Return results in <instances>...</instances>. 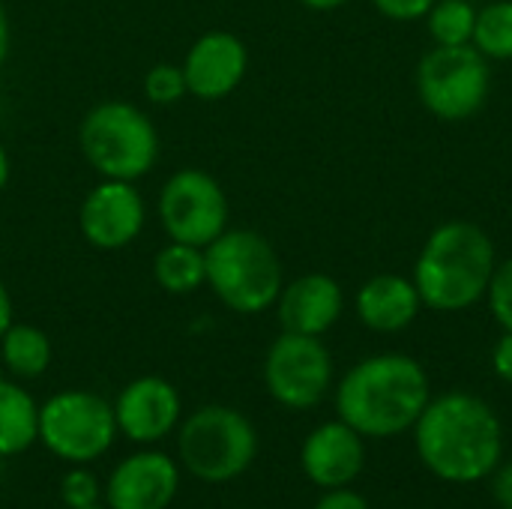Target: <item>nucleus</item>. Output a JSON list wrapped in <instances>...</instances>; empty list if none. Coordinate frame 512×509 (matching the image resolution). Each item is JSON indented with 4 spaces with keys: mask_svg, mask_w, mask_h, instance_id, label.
<instances>
[{
    "mask_svg": "<svg viewBox=\"0 0 512 509\" xmlns=\"http://www.w3.org/2000/svg\"><path fill=\"white\" fill-rule=\"evenodd\" d=\"M420 462L444 483L468 486L492 477L504 456V429L489 402L474 393L429 399L414 423Z\"/></svg>",
    "mask_w": 512,
    "mask_h": 509,
    "instance_id": "f257e3e1",
    "label": "nucleus"
},
{
    "mask_svg": "<svg viewBox=\"0 0 512 509\" xmlns=\"http://www.w3.org/2000/svg\"><path fill=\"white\" fill-rule=\"evenodd\" d=\"M429 399V375L414 357L378 354L339 381L336 414L363 438H393L414 429Z\"/></svg>",
    "mask_w": 512,
    "mask_h": 509,
    "instance_id": "f03ea898",
    "label": "nucleus"
},
{
    "mask_svg": "<svg viewBox=\"0 0 512 509\" xmlns=\"http://www.w3.org/2000/svg\"><path fill=\"white\" fill-rule=\"evenodd\" d=\"M495 267L498 255L492 237L474 222L453 219L429 234L414 264V285L423 306L462 312L486 297Z\"/></svg>",
    "mask_w": 512,
    "mask_h": 509,
    "instance_id": "7ed1b4c3",
    "label": "nucleus"
},
{
    "mask_svg": "<svg viewBox=\"0 0 512 509\" xmlns=\"http://www.w3.org/2000/svg\"><path fill=\"white\" fill-rule=\"evenodd\" d=\"M207 288L234 315H261L276 306L285 270L273 243L252 228H225L204 246Z\"/></svg>",
    "mask_w": 512,
    "mask_h": 509,
    "instance_id": "20e7f679",
    "label": "nucleus"
},
{
    "mask_svg": "<svg viewBox=\"0 0 512 509\" xmlns=\"http://www.w3.org/2000/svg\"><path fill=\"white\" fill-rule=\"evenodd\" d=\"M78 147L99 177L138 183L156 168L162 138L153 117L141 105L105 99L81 117Z\"/></svg>",
    "mask_w": 512,
    "mask_h": 509,
    "instance_id": "39448f33",
    "label": "nucleus"
},
{
    "mask_svg": "<svg viewBox=\"0 0 512 509\" xmlns=\"http://www.w3.org/2000/svg\"><path fill=\"white\" fill-rule=\"evenodd\" d=\"M258 456V432L228 405H204L177 426V459L201 483L222 486L243 477Z\"/></svg>",
    "mask_w": 512,
    "mask_h": 509,
    "instance_id": "423d86ee",
    "label": "nucleus"
},
{
    "mask_svg": "<svg viewBox=\"0 0 512 509\" xmlns=\"http://www.w3.org/2000/svg\"><path fill=\"white\" fill-rule=\"evenodd\" d=\"M114 405L90 390H60L39 405V441L69 465L102 459L117 441Z\"/></svg>",
    "mask_w": 512,
    "mask_h": 509,
    "instance_id": "0eeeda50",
    "label": "nucleus"
},
{
    "mask_svg": "<svg viewBox=\"0 0 512 509\" xmlns=\"http://www.w3.org/2000/svg\"><path fill=\"white\" fill-rule=\"evenodd\" d=\"M420 102L444 123L474 117L492 93V66L474 45H435L417 66Z\"/></svg>",
    "mask_w": 512,
    "mask_h": 509,
    "instance_id": "6e6552de",
    "label": "nucleus"
},
{
    "mask_svg": "<svg viewBox=\"0 0 512 509\" xmlns=\"http://www.w3.org/2000/svg\"><path fill=\"white\" fill-rule=\"evenodd\" d=\"M156 219L168 240L204 249L228 228L231 204L210 171L177 168L159 189Z\"/></svg>",
    "mask_w": 512,
    "mask_h": 509,
    "instance_id": "1a4fd4ad",
    "label": "nucleus"
},
{
    "mask_svg": "<svg viewBox=\"0 0 512 509\" xmlns=\"http://www.w3.org/2000/svg\"><path fill=\"white\" fill-rule=\"evenodd\" d=\"M333 384V357L321 336L285 333L273 339L264 357L267 393L291 411L315 408Z\"/></svg>",
    "mask_w": 512,
    "mask_h": 509,
    "instance_id": "9d476101",
    "label": "nucleus"
},
{
    "mask_svg": "<svg viewBox=\"0 0 512 509\" xmlns=\"http://www.w3.org/2000/svg\"><path fill=\"white\" fill-rule=\"evenodd\" d=\"M147 225V204L135 183L105 180L87 189L78 207V231L87 246L99 252H120L132 246Z\"/></svg>",
    "mask_w": 512,
    "mask_h": 509,
    "instance_id": "9b49d317",
    "label": "nucleus"
},
{
    "mask_svg": "<svg viewBox=\"0 0 512 509\" xmlns=\"http://www.w3.org/2000/svg\"><path fill=\"white\" fill-rule=\"evenodd\" d=\"M111 405L117 432L141 447L165 441L183 420V399L177 387L159 375H141L129 381Z\"/></svg>",
    "mask_w": 512,
    "mask_h": 509,
    "instance_id": "f8f14e48",
    "label": "nucleus"
},
{
    "mask_svg": "<svg viewBox=\"0 0 512 509\" xmlns=\"http://www.w3.org/2000/svg\"><path fill=\"white\" fill-rule=\"evenodd\" d=\"M180 66L189 96L201 102H219L243 84L249 72V48L231 30H207L189 45Z\"/></svg>",
    "mask_w": 512,
    "mask_h": 509,
    "instance_id": "ddd939ff",
    "label": "nucleus"
},
{
    "mask_svg": "<svg viewBox=\"0 0 512 509\" xmlns=\"http://www.w3.org/2000/svg\"><path fill=\"white\" fill-rule=\"evenodd\" d=\"M180 492V465L162 450H138L114 465L105 483L108 509H168Z\"/></svg>",
    "mask_w": 512,
    "mask_h": 509,
    "instance_id": "4468645a",
    "label": "nucleus"
},
{
    "mask_svg": "<svg viewBox=\"0 0 512 509\" xmlns=\"http://www.w3.org/2000/svg\"><path fill=\"white\" fill-rule=\"evenodd\" d=\"M366 465L363 435L348 423L333 420L312 429L300 447V468L309 483L318 489H342L351 486Z\"/></svg>",
    "mask_w": 512,
    "mask_h": 509,
    "instance_id": "2eb2a0df",
    "label": "nucleus"
},
{
    "mask_svg": "<svg viewBox=\"0 0 512 509\" xmlns=\"http://www.w3.org/2000/svg\"><path fill=\"white\" fill-rule=\"evenodd\" d=\"M345 312V291L327 273H306L288 285L276 300V318L285 333L324 336Z\"/></svg>",
    "mask_w": 512,
    "mask_h": 509,
    "instance_id": "dca6fc26",
    "label": "nucleus"
},
{
    "mask_svg": "<svg viewBox=\"0 0 512 509\" xmlns=\"http://www.w3.org/2000/svg\"><path fill=\"white\" fill-rule=\"evenodd\" d=\"M357 318L375 330V333H399L411 327L420 315V291L414 279L396 276V273H381L372 276L360 291H357Z\"/></svg>",
    "mask_w": 512,
    "mask_h": 509,
    "instance_id": "f3484780",
    "label": "nucleus"
},
{
    "mask_svg": "<svg viewBox=\"0 0 512 509\" xmlns=\"http://www.w3.org/2000/svg\"><path fill=\"white\" fill-rule=\"evenodd\" d=\"M39 441V405L21 381L0 378V459L27 453Z\"/></svg>",
    "mask_w": 512,
    "mask_h": 509,
    "instance_id": "a211bd4d",
    "label": "nucleus"
},
{
    "mask_svg": "<svg viewBox=\"0 0 512 509\" xmlns=\"http://www.w3.org/2000/svg\"><path fill=\"white\" fill-rule=\"evenodd\" d=\"M51 339L36 324H18L0 336V363L15 381H36L51 366Z\"/></svg>",
    "mask_w": 512,
    "mask_h": 509,
    "instance_id": "6ab92c4d",
    "label": "nucleus"
},
{
    "mask_svg": "<svg viewBox=\"0 0 512 509\" xmlns=\"http://www.w3.org/2000/svg\"><path fill=\"white\" fill-rule=\"evenodd\" d=\"M153 279L171 297H189L207 285V264L204 249L168 240L153 255Z\"/></svg>",
    "mask_w": 512,
    "mask_h": 509,
    "instance_id": "aec40b11",
    "label": "nucleus"
},
{
    "mask_svg": "<svg viewBox=\"0 0 512 509\" xmlns=\"http://www.w3.org/2000/svg\"><path fill=\"white\" fill-rule=\"evenodd\" d=\"M471 45L489 60H512V0H495L477 12Z\"/></svg>",
    "mask_w": 512,
    "mask_h": 509,
    "instance_id": "412c9836",
    "label": "nucleus"
},
{
    "mask_svg": "<svg viewBox=\"0 0 512 509\" xmlns=\"http://www.w3.org/2000/svg\"><path fill=\"white\" fill-rule=\"evenodd\" d=\"M477 9L471 0H435L429 9V33L435 45H471Z\"/></svg>",
    "mask_w": 512,
    "mask_h": 509,
    "instance_id": "4be33fe9",
    "label": "nucleus"
},
{
    "mask_svg": "<svg viewBox=\"0 0 512 509\" xmlns=\"http://www.w3.org/2000/svg\"><path fill=\"white\" fill-rule=\"evenodd\" d=\"M141 90H144V99L150 105H177L183 96H189L186 75H183L180 63H156V66H150L144 72Z\"/></svg>",
    "mask_w": 512,
    "mask_h": 509,
    "instance_id": "5701e85b",
    "label": "nucleus"
},
{
    "mask_svg": "<svg viewBox=\"0 0 512 509\" xmlns=\"http://www.w3.org/2000/svg\"><path fill=\"white\" fill-rule=\"evenodd\" d=\"M102 498V486L96 480L93 471H87V465H75L72 471L63 474L60 480V501L66 509H87L96 507Z\"/></svg>",
    "mask_w": 512,
    "mask_h": 509,
    "instance_id": "b1692460",
    "label": "nucleus"
},
{
    "mask_svg": "<svg viewBox=\"0 0 512 509\" xmlns=\"http://www.w3.org/2000/svg\"><path fill=\"white\" fill-rule=\"evenodd\" d=\"M486 297H489V309H492L495 321L507 333H512V258L495 267Z\"/></svg>",
    "mask_w": 512,
    "mask_h": 509,
    "instance_id": "393cba45",
    "label": "nucleus"
},
{
    "mask_svg": "<svg viewBox=\"0 0 512 509\" xmlns=\"http://www.w3.org/2000/svg\"><path fill=\"white\" fill-rule=\"evenodd\" d=\"M375 9L393 21H417L423 15H429V9L435 6V0H372Z\"/></svg>",
    "mask_w": 512,
    "mask_h": 509,
    "instance_id": "a878e982",
    "label": "nucleus"
},
{
    "mask_svg": "<svg viewBox=\"0 0 512 509\" xmlns=\"http://www.w3.org/2000/svg\"><path fill=\"white\" fill-rule=\"evenodd\" d=\"M315 509H372V507H369V501H366L360 492H354V489L342 486V489H327V492L321 495V501L315 504Z\"/></svg>",
    "mask_w": 512,
    "mask_h": 509,
    "instance_id": "bb28decb",
    "label": "nucleus"
},
{
    "mask_svg": "<svg viewBox=\"0 0 512 509\" xmlns=\"http://www.w3.org/2000/svg\"><path fill=\"white\" fill-rule=\"evenodd\" d=\"M492 369L501 381L512 384V333L504 330V336L498 339L495 351H492Z\"/></svg>",
    "mask_w": 512,
    "mask_h": 509,
    "instance_id": "cd10ccee",
    "label": "nucleus"
},
{
    "mask_svg": "<svg viewBox=\"0 0 512 509\" xmlns=\"http://www.w3.org/2000/svg\"><path fill=\"white\" fill-rule=\"evenodd\" d=\"M495 501L501 509H512V462L510 465H498L495 471Z\"/></svg>",
    "mask_w": 512,
    "mask_h": 509,
    "instance_id": "c85d7f7f",
    "label": "nucleus"
},
{
    "mask_svg": "<svg viewBox=\"0 0 512 509\" xmlns=\"http://www.w3.org/2000/svg\"><path fill=\"white\" fill-rule=\"evenodd\" d=\"M15 321V306H12V294L6 288V282L0 279V336L12 327Z\"/></svg>",
    "mask_w": 512,
    "mask_h": 509,
    "instance_id": "c756f323",
    "label": "nucleus"
},
{
    "mask_svg": "<svg viewBox=\"0 0 512 509\" xmlns=\"http://www.w3.org/2000/svg\"><path fill=\"white\" fill-rule=\"evenodd\" d=\"M9 48H12V27H9V12L0 0V69L9 57Z\"/></svg>",
    "mask_w": 512,
    "mask_h": 509,
    "instance_id": "7c9ffc66",
    "label": "nucleus"
},
{
    "mask_svg": "<svg viewBox=\"0 0 512 509\" xmlns=\"http://www.w3.org/2000/svg\"><path fill=\"white\" fill-rule=\"evenodd\" d=\"M300 3L312 12H333V9H342L348 0H300Z\"/></svg>",
    "mask_w": 512,
    "mask_h": 509,
    "instance_id": "2f4dec72",
    "label": "nucleus"
},
{
    "mask_svg": "<svg viewBox=\"0 0 512 509\" xmlns=\"http://www.w3.org/2000/svg\"><path fill=\"white\" fill-rule=\"evenodd\" d=\"M9 177H12V162H9V153H6V147L0 144V192L6 189Z\"/></svg>",
    "mask_w": 512,
    "mask_h": 509,
    "instance_id": "473e14b6",
    "label": "nucleus"
},
{
    "mask_svg": "<svg viewBox=\"0 0 512 509\" xmlns=\"http://www.w3.org/2000/svg\"><path fill=\"white\" fill-rule=\"evenodd\" d=\"M87 509H108V507H102V504H96V507H87Z\"/></svg>",
    "mask_w": 512,
    "mask_h": 509,
    "instance_id": "72a5a7b5",
    "label": "nucleus"
}]
</instances>
